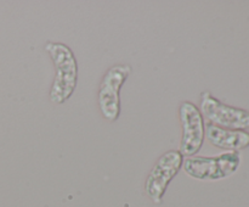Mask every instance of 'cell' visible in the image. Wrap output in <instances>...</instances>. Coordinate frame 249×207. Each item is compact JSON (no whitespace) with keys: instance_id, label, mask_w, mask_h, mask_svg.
Returning <instances> with one entry per match:
<instances>
[{"instance_id":"cell-5","label":"cell","mask_w":249,"mask_h":207,"mask_svg":"<svg viewBox=\"0 0 249 207\" xmlns=\"http://www.w3.org/2000/svg\"><path fill=\"white\" fill-rule=\"evenodd\" d=\"M184 163V156L179 150L163 153L148 173L145 182V192L155 204H160L169 183L177 177Z\"/></svg>"},{"instance_id":"cell-3","label":"cell","mask_w":249,"mask_h":207,"mask_svg":"<svg viewBox=\"0 0 249 207\" xmlns=\"http://www.w3.org/2000/svg\"><path fill=\"white\" fill-rule=\"evenodd\" d=\"M130 65L112 66L107 70L100 83L99 94H97V102L102 117L108 122H116L121 114V92L122 87L130 75Z\"/></svg>"},{"instance_id":"cell-4","label":"cell","mask_w":249,"mask_h":207,"mask_svg":"<svg viewBox=\"0 0 249 207\" xmlns=\"http://www.w3.org/2000/svg\"><path fill=\"white\" fill-rule=\"evenodd\" d=\"M199 111L203 118L213 126L232 131H243L249 128L248 111L224 104L209 92H203L201 94Z\"/></svg>"},{"instance_id":"cell-7","label":"cell","mask_w":249,"mask_h":207,"mask_svg":"<svg viewBox=\"0 0 249 207\" xmlns=\"http://www.w3.org/2000/svg\"><path fill=\"white\" fill-rule=\"evenodd\" d=\"M206 138L212 145L225 150L237 151L249 146L247 132L220 128L211 123L206 124Z\"/></svg>"},{"instance_id":"cell-1","label":"cell","mask_w":249,"mask_h":207,"mask_svg":"<svg viewBox=\"0 0 249 207\" xmlns=\"http://www.w3.org/2000/svg\"><path fill=\"white\" fill-rule=\"evenodd\" d=\"M55 67V77L50 88V101L61 105L74 93L78 82V63L74 53L68 45L48 41L44 46Z\"/></svg>"},{"instance_id":"cell-2","label":"cell","mask_w":249,"mask_h":207,"mask_svg":"<svg viewBox=\"0 0 249 207\" xmlns=\"http://www.w3.org/2000/svg\"><path fill=\"white\" fill-rule=\"evenodd\" d=\"M241 163L237 151H230L215 157L191 156L184 160L182 167L189 177L198 180H219L232 175Z\"/></svg>"},{"instance_id":"cell-6","label":"cell","mask_w":249,"mask_h":207,"mask_svg":"<svg viewBox=\"0 0 249 207\" xmlns=\"http://www.w3.org/2000/svg\"><path fill=\"white\" fill-rule=\"evenodd\" d=\"M179 118L181 123V140L179 152L191 157L201 150L206 138V123L201 111L195 104L184 101L179 107Z\"/></svg>"}]
</instances>
